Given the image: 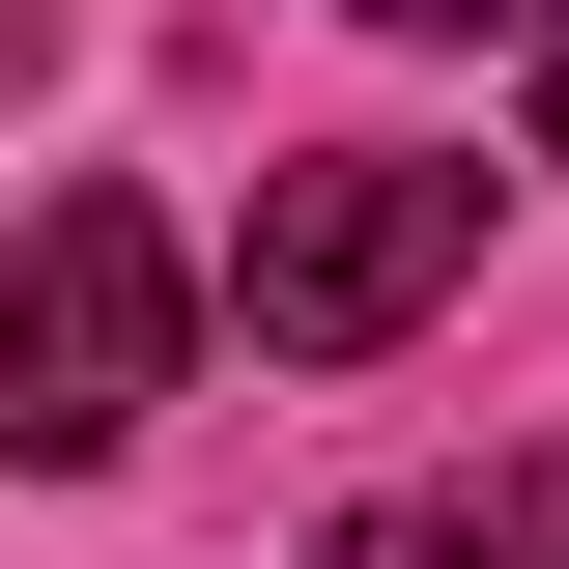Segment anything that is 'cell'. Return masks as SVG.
Wrapping results in <instances>:
<instances>
[{"label":"cell","mask_w":569,"mask_h":569,"mask_svg":"<svg viewBox=\"0 0 569 569\" xmlns=\"http://www.w3.org/2000/svg\"><path fill=\"white\" fill-rule=\"evenodd\" d=\"M456 284H485V171H427V142H313V171H257V228H228L257 370H370V342H427Z\"/></svg>","instance_id":"cell-1"},{"label":"cell","mask_w":569,"mask_h":569,"mask_svg":"<svg viewBox=\"0 0 569 569\" xmlns=\"http://www.w3.org/2000/svg\"><path fill=\"white\" fill-rule=\"evenodd\" d=\"M29 58H58V0H0V114H29Z\"/></svg>","instance_id":"cell-4"},{"label":"cell","mask_w":569,"mask_h":569,"mask_svg":"<svg viewBox=\"0 0 569 569\" xmlns=\"http://www.w3.org/2000/svg\"><path fill=\"white\" fill-rule=\"evenodd\" d=\"M370 29H541V0H370Z\"/></svg>","instance_id":"cell-5"},{"label":"cell","mask_w":569,"mask_h":569,"mask_svg":"<svg viewBox=\"0 0 569 569\" xmlns=\"http://www.w3.org/2000/svg\"><path fill=\"white\" fill-rule=\"evenodd\" d=\"M171 228L142 200H29L0 228V456H114L142 399H171Z\"/></svg>","instance_id":"cell-2"},{"label":"cell","mask_w":569,"mask_h":569,"mask_svg":"<svg viewBox=\"0 0 569 569\" xmlns=\"http://www.w3.org/2000/svg\"><path fill=\"white\" fill-rule=\"evenodd\" d=\"M541 171H569V58H541Z\"/></svg>","instance_id":"cell-6"},{"label":"cell","mask_w":569,"mask_h":569,"mask_svg":"<svg viewBox=\"0 0 569 569\" xmlns=\"http://www.w3.org/2000/svg\"><path fill=\"white\" fill-rule=\"evenodd\" d=\"M313 569H569V456H485V485H370Z\"/></svg>","instance_id":"cell-3"}]
</instances>
